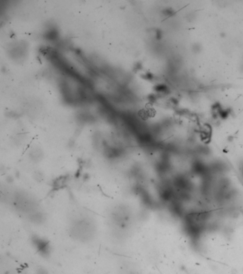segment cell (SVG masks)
<instances>
[{
    "mask_svg": "<svg viewBox=\"0 0 243 274\" xmlns=\"http://www.w3.org/2000/svg\"><path fill=\"white\" fill-rule=\"evenodd\" d=\"M32 242L34 246V248L37 250V251L42 256H47L50 251V246L49 243L45 239L39 237V236H34L32 239Z\"/></svg>",
    "mask_w": 243,
    "mask_h": 274,
    "instance_id": "1",
    "label": "cell"
},
{
    "mask_svg": "<svg viewBox=\"0 0 243 274\" xmlns=\"http://www.w3.org/2000/svg\"><path fill=\"white\" fill-rule=\"evenodd\" d=\"M37 274H47V270H46L42 269V268H40V270H39L38 273H37Z\"/></svg>",
    "mask_w": 243,
    "mask_h": 274,
    "instance_id": "2",
    "label": "cell"
}]
</instances>
